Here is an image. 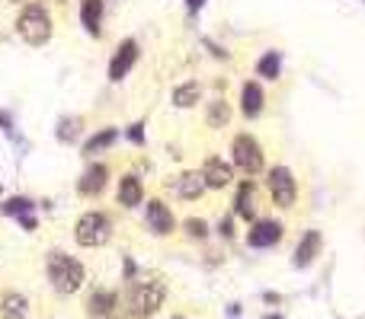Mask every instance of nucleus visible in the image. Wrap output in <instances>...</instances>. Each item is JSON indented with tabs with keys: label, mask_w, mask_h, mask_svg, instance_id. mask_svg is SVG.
<instances>
[{
	"label": "nucleus",
	"mask_w": 365,
	"mask_h": 319,
	"mask_svg": "<svg viewBox=\"0 0 365 319\" xmlns=\"http://www.w3.org/2000/svg\"><path fill=\"white\" fill-rule=\"evenodd\" d=\"M48 281L58 294H77L87 281V268L67 252H48Z\"/></svg>",
	"instance_id": "f257e3e1"
},
{
	"label": "nucleus",
	"mask_w": 365,
	"mask_h": 319,
	"mask_svg": "<svg viewBox=\"0 0 365 319\" xmlns=\"http://www.w3.org/2000/svg\"><path fill=\"white\" fill-rule=\"evenodd\" d=\"M167 300V284L164 281H138L129 291V316L131 319H151Z\"/></svg>",
	"instance_id": "f03ea898"
},
{
	"label": "nucleus",
	"mask_w": 365,
	"mask_h": 319,
	"mask_svg": "<svg viewBox=\"0 0 365 319\" xmlns=\"http://www.w3.org/2000/svg\"><path fill=\"white\" fill-rule=\"evenodd\" d=\"M74 239H77V246H84V249L106 246L113 239V220H109V214H103V211L80 214L74 224Z\"/></svg>",
	"instance_id": "7ed1b4c3"
},
{
	"label": "nucleus",
	"mask_w": 365,
	"mask_h": 319,
	"mask_svg": "<svg viewBox=\"0 0 365 319\" xmlns=\"http://www.w3.org/2000/svg\"><path fill=\"white\" fill-rule=\"evenodd\" d=\"M16 32L26 45H45L52 38V16L42 3H26L16 19Z\"/></svg>",
	"instance_id": "20e7f679"
},
{
	"label": "nucleus",
	"mask_w": 365,
	"mask_h": 319,
	"mask_svg": "<svg viewBox=\"0 0 365 319\" xmlns=\"http://www.w3.org/2000/svg\"><path fill=\"white\" fill-rule=\"evenodd\" d=\"M231 154H234V166L243 176L263 173V147L253 134H237L231 144Z\"/></svg>",
	"instance_id": "39448f33"
},
{
	"label": "nucleus",
	"mask_w": 365,
	"mask_h": 319,
	"mask_svg": "<svg viewBox=\"0 0 365 319\" xmlns=\"http://www.w3.org/2000/svg\"><path fill=\"white\" fill-rule=\"evenodd\" d=\"M266 185H269L272 201L285 211H289L291 204H295V198H298V182H295V173H291L289 166H272Z\"/></svg>",
	"instance_id": "423d86ee"
},
{
	"label": "nucleus",
	"mask_w": 365,
	"mask_h": 319,
	"mask_svg": "<svg viewBox=\"0 0 365 319\" xmlns=\"http://www.w3.org/2000/svg\"><path fill=\"white\" fill-rule=\"evenodd\" d=\"M285 237V227L279 220H253L250 233H247V246L250 249H269Z\"/></svg>",
	"instance_id": "0eeeda50"
},
{
	"label": "nucleus",
	"mask_w": 365,
	"mask_h": 319,
	"mask_svg": "<svg viewBox=\"0 0 365 319\" xmlns=\"http://www.w3.org/2000/svg\"><path fill=\"white\" fill-rule=\"evenodd\" d=\"M144 220H148V230H151V233H157V237H167V233H173V227H177L173 211H170L160 198L148 201V208H144Z\"/></svg>",
	"instance_id": "6e6552de"
},
{
	"label": "nucleus",
	"mask_w": 365,
	"mask_h": 319,
	"mask_svg": "<svg viewBox=\"0 0 365 319\" xmlns=\"http://www.w3.org/2000/svg\"><path fill=\"white\" fill-rule=\"evenodd\" d=\"M135 61H138V42H135V38H125V42L115 48L113 61H109V80L113 83L125 80V73L135 67Z\"/></svg>",
	"instance_id": "1a4fd4ad"
},
{
	"label": "nucleus",
	"mask_w": 365,
	"mask_h": 319,
	"mask_svg": "<svg viewBox=\"0 0 365 319\" xmlns=\"http://www.w3.org/2000/svg\"><path fill=\"white\" fill-rule=\"evenodd\" d=\"M320 246H324V237H320V230H305V237L298 239L295 255H291V265H295V268H308V265L320 255Z\"/></svg>",
	"instance_id": "9d476101"
},
{
	"label": "nucleus",
	"mask_w": 365,
	"mask_h": 319,
	"mask_svg": "<svg viewBox=\"0 0 365 319\" xmlns=\"http://www.w3.org/2000/svg\"><path fill=\"white\" fill-rule=\"evenodd\" d=\"M202 179H206L208 189H228L231 179H234V169L221 156H208L206 163H202Z\"/></svg>",
	"instance_id": "9b49d317"
},
{
	"label": "nucleus",
	"mask_w": 365,
	"mask_h": 319,
	"mask_svg": "<svg viewBox=\"0 0 365 319\" xmlns=\"http://www.w3.org/2000/svg\"><path fill=\"white\" fill-rule=\"evenodd\" d=\"M106 179H109L106 163H90L84 169V176H80V182H77V191H80L84 198H93V195H100V191L106 189Z\"/></svg>",
	"instance_id": "f8f14e48"
},
{
	"label": "nucleus",
	"mask_w": 365,
	"mask_h": 319,
	"mask_svg": "<svg viewBox=\"0 0 365 319\" xmlns=\"http://www.w3.org/2000/svg\"><path fill=\"white\" fill-rule=\"evenodd\" d=\"M115 198H119L122 208H138L141 201H144V185L135 173H125L119 179V191H115Z\"/></svg>",
	"instance_id": "ddd939ff"
},
{
	"label": "nucleus",
	"mask_w": 365,
	"mask_h": 319,
	"mask_svg": "<svg viewBox=\"0 0 365 319\" xmlns=\"http://www.w3.org/2000/svg\"><path fill=\"white\" fill-rule=\"evenodd\" d=\"M206 179H202V169H186V173H179L177 179V195L186 201H196L206 195Z\"/></svg>",
	"instance_id": "4468645a"
},
{
	"label": "nucleus",
	"mask_w": 365,
	"mask_h": 319,
	"mask_svg": "<svg viewBox=\"0 0 365 319\" xmlns=\"http://www.w3.org/2000/svg\"><path fill=\"white\" fill-rule=\"evenodd\" d=\"M241 112L247 119H256L263 112V86L256 80H247L241 86Z\"/></svg>",
	"instance_id": "2eb2a0df"
},
{
	"label": "nucleus",
	"mask_w": 365,
	"mask_h": 319,
	"mask_svg": "<svg viewBox=\"0 0 365 319\" xmlns=\"http://www.w3.org/2000/svg\"><path fill=\"white\" fill-rule=\"evenodd\" d=\"M115 303H119V294L115 291H93L90 300H87V313L93 319H106L115 310Z\"/></svg>",
	"instance_id": "dca6fc26"
},
{
	"label": "nucleus",
	"mask_w": 365,
	"mask_h": 319,
	"mask_svg": "<svg viewBox=\"0 0 365 319\" xmlns=\"http://www.w3.org/2000/svg\"><path fill=\"white\" fill-rule=\"evenodd\" d=\"M0 316L3 319H26L29 316V300L19 291H7L0 297Z\"/></svg>",
	"instance_id": "f3484780"
},
{
	"label": "nucleus",
	"mask_w": 365,
	"mask_h": 319,
	"mask_svg": "<svg viewBox=\"0 0 365 319\" xmlns=\"http://www.w3.org/2000/svg\"><path fill=\"white\" fill-rule=\"evenodd\" d=\"M80 23L90 36H100L103 26V0H80Z\"/></svg>",
	"instance_id": "a211bd4d"
},
{
	"label": "nucleus",
	"mask_w": 365,
	"mask_h": 319,
	"mask_svg": "<svg viewBox=\"0 0 365 319\" xmlns=\"http://www.w3.org/2000/svg\"><path fill=\"white\" fill-rule=\"evenodd\" d=\"M253 191H256L253 179H243L241 189H237V195H234V214H237V217L253 220V214H256V204H253Z\"/></svg>",
	"instance_id": "6ab92c4d"
},
{
	"label": "nucleus",
	"mask_w": 365,
	"mask_h": 319,
	"mask_svg": "<svg viewBox=\"0 0 365 319\" xmlns=\"http://www.w3.org/2000/svg\"><path fill=\"white\" fill-rule=\"evenodd\" d=\"M199 99H202V86H199L196 80L179 83L177 90H173V106H177V109H192Z\"/></svg>",
	"instance_id": "aec40b11"
},
{
	"label": "nucleus",
	"mask_w": 365,
	"mask_h": 319,
	"mask_svg": "<svg viewBox=\"0 0 365 319\" xmlns=\"http://www.w3.org/2000/svg\"><path fill=\"white\" fill-rule=\"evenodd\" d=\"M256 73H260L263 80H279V73H282V51L269 48V51L256 61Z\"/></svg>",
	"instance_id": "412c9836"
},
{
	"label": "nucleus",
	"mask_w": 365,
	"mask_h": 319,
	"mask_svg": "<svg viewBox=\"0 0 365 319\" xmlns=\"http://www.w3.org/2000/svg\"><path fill=\"white\" fill-rule=\"evenodd\" d=\"M115 137H119L115 128H103V131H96L93 137H87V141H84V154H100V150H106V147L115 144Z\"/></svg>",
	"instance_id": "4be33fe9"
},
{
	"label": "nucleus",
	"mask_w": 365,
	"mask_h": 319,
	"mask_svg": "<svg viewBox=\"0 0 365 319\" xmlns=\"http://www.w3.org/2000/svg\"><path fill=\"white\" fill-rule=\"evenodd\" d=\"M206 121H208V128H225L228 121H231V106H228L225 99H215V102H208Z\"/></svg>",
	"instance_id": "5701e85b"
},
{
	"label": "nucleus",
	"mask_w": 365,
	"mask_h": 319,
	"mask_svg": "<svg viewBox=\"0 0 365 319\" xmlns=\"http://www.w3.org/2000/svg\"><path fill=\"white\" fill-rule=\"evenodd\" d=\"M32 208H36V204H32L29 198H23V195H16V198H10V201H3V204H0V211H3V214H10V217H26Z\"/></svg>",
	"instance_id": "b1692460"
},
{
	"label": "nucleus",
	"mask_w": 365,
	"mask_h": 319,
	"mask_svg": "<svg viewBox=\"0 0 365 319\" xmlns=\"http://www.w3.org/2000/svg\"><path fill=\"white\" fill-rule=\"evenodd\" d=\"M183 227H186V233H189L192 239H206V237H208V224H206L202 217H189Z\"/></svg>",
	"instance_id": "393cba45"
},
{
	"label": "nucleus",
	"mask_w": 365,
	"mask_h": 319,
	"mask_svg": "<svg viewBox=\"0 0 365 319\" xmlns=\"http://www.w3.org/2000/svg\"><path fill=\"white\" fill-rule=\"evenodd\" d=\"M129 137L135 144H144V121H135V125L129 128Z\"/></svg>",
	"instance_id": "a878e982"
},
{
	"label": "nucleus",
	"mask_w": 365,
	"mask_h": 319,
	"mask_svg": "<svg viewBox=\"0 0 365 319\" xmlns=\"http://www.w3.org/2000/svg\"><path fill=\"white\" fill-rule=\"evenodd\" d=\"M218 233H221L225 239H231V237H234V224H231V217H225L221 224H218Z\"/></svg>",
	"instance_id": "bb28decb"
},
{
	"label": "nucleus",
	"mask_w": 365,
	"mask_h": 319,
	"mask_svg": "<svg viewBox=\"0 0 365 319\" xmlns=\"http://www.w3.org/2000/svg\"><path fill=\"white\" fill-rule=\"evenodd\" d=\"M206 45L212 48V55H215V58H228V51H225V48H218L215 42H208V38H206Z\"/></svg>",
	"instance_id": "cd10ccee"
},
{
	"label": "nucleus",
	"mask_w": 365,
	"mask_h": 319,
	"mask_svg": "<svg viewBox=\"0 0 365 319\" xmlns=\"http://www.w3.org/2000/svg\"><path fill=\"white\" fill-rule=\"evenodd\" d=\"M0 128H3V131H10V128H13V119H10L7 112H0Z\"/></svg>",
	"instance_id": "c85d7f7f"
},
{
	"label": "nucleus",
	"mask_w": 365,
	"mask_h": 319,
	"mask_svg": "<svg viewBox=\"0 0 365 319\" xmlns=\"http://www.w3.org/2000/svg\"><path fill=\"white\" fill-rule=\"evenodd\" d=\"M263 300H266V303H282V294H272V291H266V294H263Z\"/></svg>",
	"instance_id": "c756f323"
},
{
	"label": "nucleus",
	"mask_w": 365,
	"mask_h": 319,
	"mask_svg": "<svg viewBox=\"0 0 365 319\" xmlns=\"http://www.w3.org/2000/svg\"><path fill=\"white\" fill-rule=\"evenodd\" d=\"M19 220H23V227L26 230H36V217H32V214H26V217H19Z\"/></svg>",
	"instance_id": "7c9ffc66"
},
{
	"label": "nucleus",
	"mask_w": 365,
	"mask_h": 319,
	"mask_svg": "<svg viewBox=\"0 0 365 319\" xmlns=\"http://www.w3.org/2000/svg\"><path fill=\"white\" fill-rule=\"evenodd\" d=\"M202 3H206V0H186V7L192 10V13H196V10H202Z\"/></svg>",
	"instance_id": "2f4dec72"
},
{
	"label": "nucleus",
	"mask_w": 365,
	"mask_h": 319,
	"mask_svg": "<svg viewBox=\"0 0 365 319\" xmlns=\"http://www.w3.org/2000/svg\"><path fill=\"white\" fill-rule=\"evenodd\" d=\"M131 274H135V262L129 259V262H125V278H131Z\"/></svg>",
	"instance_id": "473e14b6"
},
{
	"label": "nucleus",
	"mask_w": 365,
	"mask_h": 319,
	"mask_svg": "<svg viewBox=\"0 0 365 319\" xmlns=\"http://www.w3.org/2000/svg\"><path fill=\"white\" fill-rule=\"evenodd\" d=\"M263 319H282V316H279V313H269V316H263Z\"/></svg>",
	"instance_id": "72a5a7b5"
},
{
	"label": "nucleus",
	"mask_w": 365,
	"mask_h": 319,
	"mask_svg": "<svg viewBox=\"0 0 365 319\" xmlns=\"http://www.w3.org/2000/svg\"><path fill=\"white\" fill-rule=\"evenodd\" d=\"M13 3H19V0H13Z\"/></svg>",
	"instance_id": "f704fd0d"
},
{
	"label": "nucleus",
	"mask_w": 365,
	"mask_h": 319,
	"mask_svg": "<svg viewBox=\"0 0 365 319\" xmlns=\"http://www.w3.org/2000/svg\"><path fill=\"white\" fill-rule=\"evenodd\" d=\"M173 319H179V316H173Z\"/></svg>",
	"instance_id": "c9c22d12"
}]
</instances>
